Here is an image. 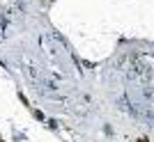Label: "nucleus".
I'll list each match as a JSON object with an SVG mask.
<instances>
[{
	"instance_id": "obj_1",
	"label": "nucleus",
	"mask_w": 154,
	"mask_h": 142,
	"mask_svg": "<svg viewBox=\"0 0 154 142\" xmlns=\"http://www.w3.org/2000/svg\"><path fill=\"white\" fill-rule=\"evenodd\" d=\"M140 142H147V140H140Z\"/></svg>"
}]
</instances>
